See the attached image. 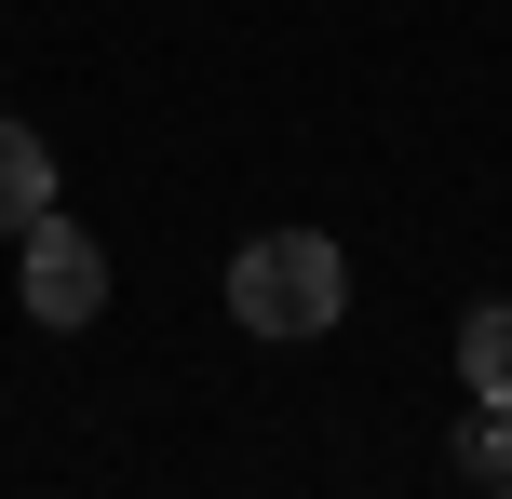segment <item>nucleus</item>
<instances>
[{"label":"nucleus","mask_w":512,"mask_h":499,"mask_svg":"<svg viewBox=\"0 0 512 499\" xmlns=\"http://www.w3.org/2000/svg\"><path fill=\"white\" fill-rule=\"evenodd\" d=\"M27 216H54V149L14 122V108H0V243H14Z\"/></svg>","instance_id":"nucleus-3"},{"label":"nucleus","mask_w":512,"mask_h":499,"mask_svg":"<svg viewBox=\"0 0 512 499\" xmlns=\"http://www.w3.org/2000/svg\"><path fill=\"white\" fill-rule=\"evenodd\" d=\"M27 324H54V338H68V324H95L108 311V257H95V230H68V216H27Z\"/></svg>","instance_id":"nucleus-2"},{"label":"nucleus","mask_w":512,"mask_h":499,"mask_svg":"<svg viewBox=\"0 0 512 499\" xmlns=\"http://www.w3.org/2000/svg\"><path fill=\"white\" fill-rule=\"evenodd\" d=\"M459 473L472 486H512V405H486V419L459 432Z\"/></svg>","instance_id":"nucleus-5"},{"label":"nucleus","mask_w":512,"mask_h":499,"mask_svg":"<svg viewBox=\"0 0 512 499\" xmlns=\"http://www.w3.org/2000/svg\"><path fill=\"white\" fill-rule=\"evenodd\" d=\"M459 378H472V405H512V297L459 311Z\"/></svg>","instance_id":"nucleus-4"},{"label":"nucleus","mask_w":512,"mask_h":499,"mask_svg":"<svg viewBox=\"0 0 512 499\" xmlns=\"http://www.w3.org/2000/svg\"><path fill=\"white\" fill-rule=\"evenodd\" d=\"M337 311H351V257L324 230H256L230 257V324L243 338H337Z\"/></svg>","instance_id":"nucleus-1"}]
</instances>
